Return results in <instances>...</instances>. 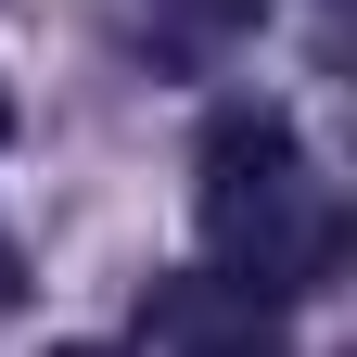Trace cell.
<instances>
[{
	"mask_svg": "<svg viewBox=\"0 0 357 357\" xmlns=\"http://www.w3.org/2000/svg\"><path fill=\"white\" fill-rule=\"evenodd\" d=\"M192 178H204V268L217 281H243V294H319L332 268H344V217H332V192H319V166H306V141H294V115H268V102H243V115H217L204 128V153H192Z\"/></svg>",
	"mask_w": 357,
	"mask_h": 357,
	"instance_id": "1",
	"label": "cell"
},
{
	"mask_svg": "<svg viewBox=\"0 0 357 357\" xmlns=\"http://www.w3.org/2000/svg\"><path fill=\"white\" fill-rule=\"evenodd\" d=\"M52 357H115V344H52Z\"/></svg>",
	"mask_w": 357,
	"mask_h": 357,
	"instance_id": "4",
	"label": "cell"
},
{
	"mask_svg": "<svg viewBox=\"0 0 357 357\" xmlns=\"http://www.w3.org/2000/svg\"><path fill=\"white\" fill-rule=\"evenodd\" d=\"M0 141H13V89H0Z\"/></svg>",
	"mask_w": 357,
	"mask_h": 357,
	"instance_id": "5",
	"label": "cell"
},
{
	"mask_svg": "<svg viewBox=\"0 0 357 357\" xmlns=\"http://www.w3.org/2000/svg\"><path fill=\"white\" fill-rule=\"evenodd\" d=\"M153 344L166 357H281V306L217 281V268H192V281L153 294Z\"/></svg>",
	"mask_w": 357,
	"mask_h": 357,
	"instance_id": "2",
	"label": "cell"
},
{
	"mask_svg": "<svg viewBox=\"0 0 357 357\" xmlns=\"http://www.w3.org/2000/svg\"><path fill=\"white\" fill-rule=\"evenodd\" d=\"M153 26H178V38H230V26H255V0H153Z\"/></svg>",
	"mask_w": 357,
	"mask_h": 357,
	"instance_id": "3",
	"label": "cell"
}]
</instances>
